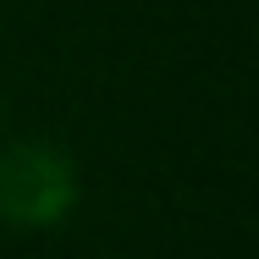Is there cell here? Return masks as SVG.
<instances>
[{"instance_id": "obj_1", "label": "cell", "mask_w": 259, "mask_h": 259, "mask_svg": "<svg viewBox=\"0 0 259 259\" xmlns=\"http://www.w3.org/2000/svg\"><path fill=\"white\" fill-rule=\"evenodd\" d=\"M77 204V165L50 138L0 144V221L6 226H55Z\"/></svg>"}]
</instances>
